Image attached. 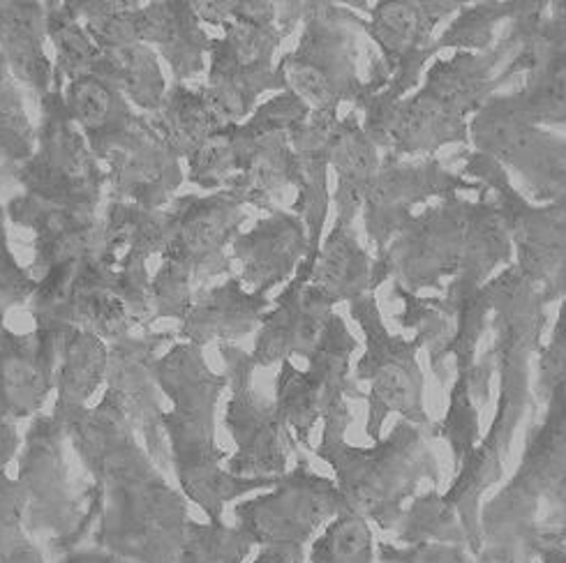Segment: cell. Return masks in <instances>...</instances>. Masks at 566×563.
I'll return each instance as SVG.
<instances>
[{
  "label": "cell",
  "instance_id": "obj_1",
  "mask_svg": "<svg viewBox=\"0 0 566 563\" xmlns=\"http://www.w3.org/2000/svg\"><path fill=\"white\" fill-rule=\"evenodd\" d=\"M63 425L93 478L99 506L93 548L133 563H174L190 524L188 499L153 463L116 393L107 389Z\"/></svg>",
  "mask_w": 566,
  "mask_h": 563
},
{
  "label": "cell",
  "instance_id": "obj_2",
  "mask_svg": "<svg viewBox=\"0 0 566 563\" xmlns=\"http://www.w3.org/2000/svg\"><path fill=\"white\" fill-rule=\"evenodd\" d=\"M488 285H491L493 294L491 326L495 332V344L491 351L500 376L495 416L485 437H481L476 448L455 469L451 488L442 495V501L453 510L462 529H465L468 550L474 559L483 552V497L504 476L506 457L527 406L532 404L536 408L530 393V363L532 355L542 349V338L548 323L542 294L518 273L516 264L493 275Z\"/></svg>",
  "mask_w": 566,
  "mask_h": 563
},
{
  "label": "cell",
  "instance_id": "obj_3",
  "mask_svg": "<svg viewBox=\"0 0 566 563\" xmlns=\"http://www.w3.org/2000/svg\"><path fill=\"white\" fill-rule=\"evenodd\" d=\"M153 374L163 397L171 402L163 429L178 490L188 501L211 522H220L227 503L273 488L277 478H239L224 469L229 455L216 442V412L227 376L211 370L203 349L176 342L158 355Z\"/></svg>",
  "mask_w": 566,
  "mask_h": 563
},
{
  "label": "cell",
  "instance_id": "obj_4",
  "mask_svg": "<svg viewBox=\"0 0 566 563\" xmlns=\"http://www.w3.org/2000/svg\"><path fill=\"white\" fill-rule=\"evenodd\" d=\"M566 520V389L546 400L544 418L527 432L521 465L481 506L483 552L476 563H532L542 535Z\"/></svg>",
  "mask_w": 566,
  "mask_h": 563
},
{
  "label": "cell",
  "instance_id": "obj_5",
  "mask_svg": "<svg viewBox=\"0 0 566 563\" xmlns=\"http://www.w3.org/2000/svg\"><path fill=\"white\" fill-rule=\"evenodd\" d=\"M349 423V404L331 412L313 453L336 474L345 510L364 516L381 531H396L419 485L423 480L440 485V463L430 446V427L398 421L370 448H358L347 442Z\"/></svg>",
  "mask_w": 566,
  "mask_h": 563
},
{
  "label": "cell",
  "instance_id": "obj_6",
  "mask_svg": "<svg viewBox=\"0 0 566 563\" xmlns=\"http://www.w3.org/2000/svg\"><path fill=\"white\" fill-rule=\"evenodd\" d=\"M65 444V425L51 414H40L25 429L19 448L17 482L25 501L23 531L29 539L49 535L54 556L91 541L99 516L93 490L84 495L74 490Z\"/></svg>",
  "mask_w": 566,
  "mask_h": 563
},
{
  "label": "cell",
  "instance_id": "obj_7",
  "mask_svg": "<svg viewBox=\"0 0 566 563\" xmlns=\"http://www.w3.org/2000/svg\"><path fill=\"white\" fill-rule=\"evenodd\" d=\"M285 33L277 25V8L269 0H234L222 35L211 38L209 76L203 93L224 125L252 116L266 91H287L285 70L273 63Z\"/></svg>",
  "mask_w": 566,
  "mask_h": 563
},
{
  "label": "cell",
  "instance_id": "obj_8",
  "mask_svg": "<svg viewBox=\"0 0 566 563\" xmlns=\"http://www.w3.org/2000/svg\"><path fill=\"white\" fill-rule=\"evenodd\" d=\"M366 19L340 3H307L303 33L294 51L280 59L287 91L311 111L358 109L366 79L358 74ZM366 33V31H364Z\"/></svg>",
  "mask_w": 566,
  "mask_h": 563
},
{
  "label": "cell",
  "instance_id": "obj_9",
  "mask_svg": "<svg viewBox=\"0 0 566 563\" xmlns=\"http://www.w3.org/2000/svg\"><path fill=\"white\" fill-rule=\"evenodd\" d=\"M462 173L474 178L493 194L516 268L542 294L544 305L566 298V209L555 203H534L509 181V173L481 152H462Z\"/></svg>",
  "mask_w": 566,
  "mask_h": 563
},
{
  "label": "cell",
  "instance_id": "obj_10",
  "mask_svg": "<svg viewBox=\"0 0 566 563\" xmlns=\"http://www.w3.org/2000/svg\"><path fill=\"white\" fill-rule=\"evenodd\" d=\"M12 176L23 194L51 206L97 213L99 201L107 194V171L70 118L61 88H51L40 97L33 156L14 167Z\"/></svg>",
  "mask_w": 566,
  "mask_h": 563
},
{
  "label": "cell",
  "instance_id": "obj_11",
  "mask_svg": "<svg viewBox=\"0 0 566 563\" xmlns=\"http://www.w3.org/2000/svg\"><path fill=\"white\" fill-rule=\"evenodd\" d=\"M354 321L361 326L366 338V351L356 363L354 381L368 383V439L379 442L386 418L398 414L419 427H430L432 421L426 412V376L419 365V349L423 340L415 336L405 340L402 336H391L384 326L375 294H366L349 302Z\"/></svg>",
  "mask_w": 566,
  "mask_h": 563
},
{
  "label": "cell",
  "instance_id": "obj_12",
  "mask_svg": "<svg viewBox=\"0 0 566 563\" xmlns=\"http://www.w3.org/2000/svg\"><path fill=\"white\" fill-rule=\"evenodd\" d=\"M474 201L449 196L421 215H411L379 254H375V291L386 279L409 294L444 291V279L460 273L468 249Z\"/></svg>",
  "mask_w": 566,
  "mask_h": 563
},
{
  "label": "cell",
  "instance_id": "obj_13",
  "mask_svg": "<svg viewBox=\"0 0 566 563\" xmlns=\"http://www.w3.org/2000/svg\"><path fill=\"white\" fill-rule=\"evenodd\" d=\"M307 111L311 109L292 91H282L256 107L248 120L229 125L237 176L227 190L234 192L243 206L273 213L285 192L296 188L290 132Z\"/></svg>",
  "mask_w": 566,
  "mask_h": 563
},
{
  "label": "cell",
  "instance_id": "obj_14",
  "mask_svg": "<svg viewBox=\"0 0 566 563\" xmlns=\"http://www.w3.org/2000/svg\"><path fill=\"white\" fill-rule=\"evenodd\" d=\"M356 347L358 342L345 319L333 315L319 344L307 358V370H298L292 361L280 363L273 404L280 421L294 434L298 448L313 450L311 437L315 425L338 406L349 404V397L366 400V393L349 374Z\"/></svg>",
  "mask_w": 566,
  "mask_h": 563
},
{
  "label": "cell",
  "instance_id": "obj_15",
  "mask_svg": "<svg viewBox=\"0 0 566 563\" xmlns=\"http://www.w3.org/2000/svg\"><path fill=\"white\" fill-rule=\"evenodd\" d=\"M470 144L481 156L516 171L530 201L566 209V135L527 123L506 105L504 95H493L470 120Z\"/></svg>",
  "mask_w": 566,
  "mask_h": 563
},
{
  "label": "cell",
  "instance_id": "obj_16",
  "mask_svg": "<svg viewBox=\"0 0 566 563\" xmlns=\"http://www.w3.org/2000/svg\"><path fill=\"white\" fill-rule=\"evenodd\" d=\"M227 389L224 427L234 439V455L227 457L224 469L239 478H280L287 474L290 457L301 448L290 427L280 421L275 404L252 386L254 363L248 351L234 344H220Z\"/></svg>",
  "mask_w": 566,
  "mask_h": 563
},
{
  "label": "cell",
  "instance_id": "obj_17",
  "mask_svg": "<svg viewBox=\"0 0 566 563\" xmlns=\"http://www.w3.org/2000/svg\"><path fill=\"white\" fill-rule=\"evenodd\" d=\"M114 262L105 254L51 268L29 300L35 328L86 330L107 344L133 336L135 323L112 291Z\"/></svg>",
  "mask_w": 566,
  "mask_h": 563
},
{
  "label": "cell",
  "instance_id": "obj_18",
  "mask_svg": "<svg viewBox=\"0 0 566 563\" xmlns=\"http://www.w3.org/2000/svg\"><path fill=\"white\" fill-rule=\"evenodd\" d=\"M345 510L338 485L319 476L305 453L296 455V467L280 476L264 495L239 501L237 527L248 533L254 548L298 545L305 548L333 518Z\"/></svg>",
  "mask_w": 566,
  "mask_h": 563
},
{
  "label": "cell",
  "instance_id": "obj_19",
  "mask_svg": "<svg viewBox=\"0 0 566 563\" xmlns=\"http://www.w3.org/2000/svg\"><path fill=\"white\" fill-rule=\"evenodd\" d=\"M86 141L99 164H105L112 201L163 211L186 183L181 158L153 130L144 114Z\"/></svg>",
  "mask_w": 566,
  "mask_h": 563
},
{
  "label": "cell",
  "instance_id": "obj_20",
  "mask_svg": "<svg viewBox=\"0 0 566 563\" xmlns=\"http://www.w3.org/2000/svg\"><path fill=\"white\" fill-rule=\"evenodd\" d=\"M518 49L504 65V76L525 72L521 91L504 95L506 105L527 123L566 130V23L551 17L548 8L511 21Z\"/></svg>",
  "mask_w": 566,
  "mask_h": 563
},
{
  "label": "cell",
  "instance_id": "obj_21",
  "mask_svg": "<svg viewBox=\"0 0 566 563\" xmlns=\"http://www.w3.org/2000/svg\"><path fill=\"white\" fill-rule=\"evenodd\" d=\"M465 3H432V0H384L366 3L370 14L364 31L379 46L377 65L384 88L373 93L381 99L398 102L415 91L426 72L432 46V31Z\"/></svg>",
  "mask_w": 566,
  "mask_h": 563
},
{
  "label": "cell",
  "instance_id": "obj_22",
  "mask_svg": "<svg viewBox=\"0 0 566 563\" xmlns=\"http://www.w3.org/2000/svg\"><path fill=\"white\" fill-rule=\"evenodd\" d=\"M169 241L163 262L188 273L195 287L206 279L231 273L227 247L248 220L243 201L229 190L176 196L169 206Z\"/></svg>",
  "mask_w": 566,
  "mask_h": 563
},
{
  "label": "cell",
  "instance_id": "obj_23",
  "mask_svg": "<svg viewBox=\"0 0 566 563\" xmlns=\"http://www.w3.org/2000/svg\"><path fill=\"white\" fill-rule=\"evenodd\" d=\"M485 188L449 171L442 160H398L381 152V164L364 199V229L375 254L391 243L398 229L415 215V206L428 199L460 196V192H483Z\"/></svg>",
  "mask_w": 566,
  "mask_h": 563
},
{
  "label": "cell",
  "instance_id": "obj_24",
  "mask_svg": "<svg viewBox=\"0 0 566 563\" xmlns=\"http://www.w3.org/2000/svg\"><path fill=\"white\" fill-rule=\"evenodd\" d=\"M174 332H153L144 336H127L109 344L107 389L116 393L123 412L135 427L139 442L160 471L171 467L169 446L163 429V393L158 389L153 365L158 361V351L171 342Z\"/></svg>",
  "mask_w": 566,
  "mask_h": 563
},
{
  "label": "cell",
  "instance_id": "obj_25",
  "mask_svg": "<svg viewBox=\"0 0 566 563\" xmlns=\"http://www.w3.org/2000/svg\"><path fill=\"white\" fill-rule=\"evenodd\" d=\"M338 111H307L290 132L296 156V199L292 213L303 222L307 236V254L290 279L296 287H305L315 270L319 247L324 243V224L328 217V146L331 132L338 123Z\"/></svg>",
  "mask_w": 566,
  "mask_h": 563
},
{
  "label": "cell",
  "instance_id": "obj_26",
  "mask_svg": "<svg viewBox=\"0 0 566 563\" xmlns=\"http://www.w3.org/2000/svg\"><path fill=\"white\" fill-rule=\"evenodd\" d=\"M61 332H14L0 323V425L33 421L54 393Z\"/></svg>",
  "mask_w": 566,
  "mask_h": 563
},
{
  "label": "cell",
  "instance_id": "obj_27",
  "mask_svg": "<svg viewBox=\"0 0 566 563\" xmlns=\"http://www.w3.org/2000/svg\"><path fill=\"white\" fill-rule=\"evenodd\" d=\"M6 215L35 236L31 273L44 275L51 268L105 254V224L97 213L51 206L35 196L17 194L6 206Z\"/></svg>",
  "mask_w": 566,
  "mask_h": 563
},
{
  "label": "cell",
  "instance_id": "obj_28",
  "mask_svg": "<svg viewBox=\"0 0 566 563\" xmlns=\"http://www.w3.org/2000/svg\"><path fill=\"white\" fill-rule=\"evenodd\" d=\"M336 300L326 296L319 287H296L287 282L285 291L275 298V307L269 310L256 328L254 347L250 358L254 368H271L294 355L311 358L319 344L324 330L336 315Z\"/></svg>",
  "mask_w": 566,
  "mask_h": 563
},
{
  "label": "cell",
  "instance_id": "obj_29",
  "mask_svg": "<svg viewBox=\"0 0 566 563\" xmlns=\"http://www.w3.org/2000/svg\"><path fill=\"white\" fill-rule=\"evenodd\" d=\"M307 254L303 222L292 211H273L256 220L250 232L231 243V264L241 268V285L248 291L269 294L290 282Z\"/></svg>",
  "mask_w": 566,
  "mask_h": 563
},
{
  "label": "cell",
  "instance_id": "obj_30",
  "mask_svg": "<svg viewBox=\"0 0 566 563\" xmlns=\"http://www.w3.org/2000/svg\"><path fill=\"white\" fill-rule=\"evenodd\" d=\"M269 294L248 291L239 277L211 289L195 291L188 315L178 321V338L203 349L206 344H234L260 328Z\"/></svg>",
  "mask_w": 566,
  "mask_h": 563
},
{
  "label": "cell",
  "instance_id": "obj_31",
  "mask_svg": "<svg viewBox=\"0 0 566 563\" xmlns=\"http://www.w3.org/2000/svg\"><path fill=\"white\" fill-rule=\"evenodd\" d=\"M142 42L169 65L176 84H186L206 70L211 38L203 31L190 0H156L142 3Z\"/></svg>",
  "mask_w": 566,
  "mask_h": 563
},
{
  "label": "cell",
  "instance_id": "obj_32",
  "mask_svg": "<svg viewBox=\"0 0 566 563\" xmlns=\"http://www.w3.org/2000/svg\"><path fill=\"white\" fill-rule=\"evenodd\" d=\"M328 158L338 183L331 196L336 203V224L354 226L381 164V150L366 137L358 111L352 109L345 118H338L331 132Z\"/></svg>",
  "mask_w": 566,
  "mask_h": 563
},
{
  "label": "cell",
  "instance_id": "obj_33",
  "mask_svg": "<svg viewBox=\"0 0 566 563\" xmlns=\"http://www.w3.org/2000/svg\"><path fill=\"white\" fill-rule=\"evenodd\" d=\"M44 44V3L0 0V54L14 82L29 84L40 97L54 88V61Z\"/></svg>",
  "mask_w": 566,
  "mask_h": 563
},
{
  "label": "cell",
  "instance_id": "obj_34",
  "mask_svg": "<svg viewBox=\"0 0 566 563\" xmlns=\"http://www.w3.org/2000/svg\"><path fill=\"white\" fill-rule=\"evenodd\" d=\"M107 368L109 344L105 340L86 330H63L54 381L56 402L51 416L63 423L67 416L91 406L93 395L107 381Z\"/></svg>",
  "mask_w": 566,
  "mask_h": 563
},
{
  "label": "cell",
  "instance_id": "obj_35",
  "mask_svg": "<svg viewBox=\"0 0 566 563\" xmlns=\"http://www.w3.org/2000/svg\"><path fill=\"white\" fill-rule=\"evenodd\" d=\"M375 259L358 243L356 229L333 224L319 247V257L307 285L319 287L338 305L375 294Z\"/></svg>",
  "mask_w": 566,
  "mask_h": 563
},
{
  "label": "cell",
  "instance_id": "obj_36",
  "mask_svg": "<svg viewBox=\"0 0 566 563\" xmlns=\"http://www.w3.org/2000/svg\"><path fill=\"white\" fill-rule=\"evenodd\" d=\"M148 123L181 158V162L190 160L220 127H224L213 111L209 97H206L203 86L190 88L188 84L176 82L167 91L160 109L148 116Z\"/></svg>",
  "mask_w": 566,
  "mask_h": 563
},
{
  "label": "cell",
  "instance_id": "obj_37",
  "mask_svg": "<svg viewBox=\"0 0 566 563\" xmlns=\"http://www.w3.org/2000/svg\"><path fill=\"white\" fill-rule=\"evenodd\" d=\"M93 74L114 84L144 116L156 114L169 91L160 56L144 42L102 49Z\"/></svg>",
  "mask_w": 566,
  "mask_h": 563
},
{
  "label": "cell",
  "instance_id": "obj_38",
  "mask_svg": "<svg viewBox=\"0 0 566 563\" xmlns=\"http://www.w3.org/2000/svg\"><path fill=\"white\" fill-rule=\"evenodd\" d=\"M105 252L114 262L118 257L150 259L163 254L169 241V213L167 209L153 211L127 201H112L105 217Z\"/></svg>",
  "mask_w": 566,
  "mask_h": 563
},
{
  "label": "cell",
  "instance_id": "obj_39",
  "mask_svg": "<svg viewBox=\"0 0 566 563\" xmlns=\"http://www.w3.org/2000/svg\"><path fill=\"white\" fill-rule=\"evenodd\" d=\"M513 245L504 229L502 215L495 201L483 190L472 206V220L468 232V249L462 259L460 273L455 275L462 282L474 287H483L500 266H511Z\"/></svg>",
  "mask_w": 566,
  "mask_h": 563
},
{
  "label": "cell",
  "instance_id": "obj_40",
  "mask_svg": "<svg viewBox=\"0 0 566 563\" xmlns=\"http://www.w3.org/2000/svg\"><path fill=\"white\" fill-rule=\"evenodd\" d=\"M63 102L70 118L86 139L97 137L135 118V107L125 95L97 74H84L63 86Z\"/></svg>",
  "mask_w": 566,
  "mask_h": 563
},
{
  "label": "cell",
  "instance_id": "obj_41",
  "mask_svg": "<svg viewBox=\"0 0 566 563\" xmlns=\"http://www.w3.org/2000/svg\"><path fill=\"white\" fill-rule=\"evenodd\" d=\"M548 3H465L460 14L447 25V31L432 40L430 56H437L444 49L453 51H472L481 54L493 46L495 31L502 21H516L534 12L546 10Z\"/></svg>",
  "mask_w": 566,
  "mask_h": 563
},
{
  "label": "cell",
  "instance_id": "obj_42",
  "mask_svg": "<svg viewBox=\"0 0 566 563\" xmlns=\"http://www.w3.org/2000/svg\"><path fill=\"white\" fill-rule=\"evenodd\" d=\"M44 25L46 40L56 51L54 59V88H61L80 79L84 74H93L99 61V49L65 3H44Z\"/></svg>",
  "mask_w": 566,
  "mask_h": 563
},
{
  "label": "cell",
  "instance_id": "obj_43",
  "mask_svg": "<svg viewBox=\"0 0 566 563\" xmlns=\"http://www.w3.org/2000/svg\"><path fill=\"white\" fill-rule=\"evenodd\" d=\"M394 533V543L398 545L442 543L468 548L465 529H462L458 516L442 501V495L437 490H428L426 495L411 499Z\"/></svg>",
  "mask_w": 566,
  "mask_h": 563
},
{
  "label": "cell",
  "instance_id": "obj_44",
  "mask_svg": "<svg viewBox=\"0 0 566 563\" xmlns=\"http://www.w3.org/2000/svg\"><path fill=\"white\" fill-rule=\"evenodd\" d=\"M377 541L373 524L352 510L333 518L311 543L307 563H375Z\"/></svg>",
  "mask_w": 566,
  "mask_h": 563
},
{
  "label": "cell",
  "instance_id": "obj_45",
  "mask_svg": "<svg viewBox=\"0 0 566 563\" xmlns=\"http://www.w3.org/2000/svg\"><path fill=\"white\" fill-rule=\"evenodd\" d=\"M65 6L84 23L99 51L142 42L139 0H74Z\"/></svg>",
  "mask_w": 566,
  "mask_h": 563
},
{
  "label": "cell",
  "instance_id": "obj_46",
  "mask_svg": "<svg viewBox=\"0 0 566 563\" xmlns=\"http://www.w3.org/2000/svg\"><path fill=\"white\" fill-rule=\"evenodd\" d=\"M254 543L237 524L190 520L186 539L174 563H243Z\"/></svg>",
  "mask_w": 566,
  "mask_h": 563
},
{
  "label": "cell",
  "instance_id": "obj_47",
  "mask_svg": "<svg viewBox=\"0 0 566 563\" xmlns=\"http://www.w3.org/2000/svg\"><path fill=\"white\" fill-rule=\"evenodd\" d=\"M35 125L23 107L17 82L0 84V164L19 167L33 156Z\"/></svg>",
  "mask_w": 566,
  "mask_h": 563
},
{
  "label": "cell",
  "instance_id": "obj_48",
  "mask_svg": "<svg viewBox=\"0 0 566 563\" xmlns=\"http://www.w3.org/2000/svg\"><path fill=\"white\" fill-rule=\"evenodd\" d=\"M188 171L186 181L206 190L220 192L227 190L237 176L234 144H231V127L224 125L206 141L190 160H186Z\"/></svg>",
  "mask_w": 566,
  "mask_h": 563
},
{
  "label": "cell",
  "instance_id": "obj_49",
  "mask_svg": "<svg viewBox=\"0 0 566 563\" xmlns=\"http://www.w3.org/2000/svg\"><path fill=\"white\" fill-rule=\"evenodd\" d=\"M114 296L130 315L135 328L148 330L153 323V305H150V275L148 262L139 257H118L114 259Z\"/></svg>",
  "mask_w": 566,
  "mask_h": 563
},
{
  "label": "cell",
  "instance_id": "obj_50",
  "mask_svg": "<svg viewBox=\"0 0 566 563\" xmlns=\"http://www.w3.org/2000/svg\"><path fill=\"white\" fill-rule=\"evenodd\" d=\"M195 298V282L188 273L176 268L169 262H163L158 273L150 277V305L153 321L176 319L181 321Z\"/></svg>",
  "mask_w": 566,
  "mask_h": 563
},
{
  "label": "cell",
  "instance_id": "obj_51",
  "mask_svg": "<svg viewBox=\"0 0 566 563\" xmlns=\"http://www.w3.org/2000/svg\"><path fill=\"white\" fill-rule=\"evenodd\" d=\"M38 289V279L29 268L19 266L8 241V215L0 206V317L12 307L29 305Z\"/></svg>",
  "mask_w": 566,
  "mask_h": 563
},
{
  "label": "cell",
  "instance_id": "obj_52",
  "mask_svg": "<svg viewBox=\"0 0 566 563\" xmlns=\"http://www.w3.org/2000/svg\"><path fill=\"white\" fill-rule=\"evenodd\" d=\"M536 372V402L546 404L553 391L566 389V298L559 305V315L551 332V342L538 349Z\"/></svg>",
  "mask_w": 566,
  "mask_h": 563
},
{
  "label": "cell",
  "instance_id": "obj_53",
  "mask_svg": "<svg viewBox=\"0 0 566 563\" xmlns=\"http://www.w3.org/2000/svg\"><path fill=\"white\" fill-rule=\"evenodd\" d=\"M377 559L381 563H476V559L460 545L421 543L398 545L394 541L377 543Z\"/></svg>",
  "mask_w": 566,
  "mask_h": 563
},
{
  "label": "cell",
  "instance_id": "obj_54",
  "mask_svg": "<svg viewBox=\"0 0 566 563\" xmlns=\"http://www.w3.org/2000/svg\"><path fill=\"white\" fill-rule=\"evenodd\" d=\"M23 492L17 478L10 474H0V554L17 548L23 539H29L23 531Z\"/></svg>",
  "mask_w": 566,
  "mask_h": 563
},
{
  "label": "cell",
  "instance_id": "obj_55",
  "mask_svg": "<svg viewBox=\"0 0 566 563\" xmlns=\"http://www.w3.org/2000/svg\"><path fill=\"white\" fill-rule=\"evenodd\" d=\"M56 563H133L99 548H76L56 556Z\"/></svg>",
  "mask_w": 566,
  "mask_h": 563
},
{
  "label": "cell",
  "instance_id": "obj_56",
  "mask_svg": "<svg viewBox=\"0 0 566 563\" xmlns=\"http://www.w3.org/2000/svg\"><path fill=\"white\" fill-rule=\"evenodd\" d=\"M252 563H307L305 548L298 545H266Z\"/></svg>",
  "mask_w": 566,
  "mask_h": 563
},
{
  "label": "cell",
  "instance_id": "obj_57",
  "mask_svg": "<svg viewBox=\"0 0 566 563\" xmlns=\"http://www.w3.org/2000/svg\"><path fill=\"white\" fill-rule=\"evenodd\" d=\"M21 437L17 425H0V474H8V467L19 455Z\"/></svg>",
  "mask_w": 566,
  "mask_h": 563
},
{
  "label": "cell",
  "instance_id": "obj_58",
  "mask_svg": "<svg viewBox=\"0 0 566 563\" xmlns=\"http://www.w3.org/2000/svg\"><path fill=\"white\" fill-rule=\"evenodd\" d=\"M0 563H46V559L33 539H23L17 548L0 556Z\"/></svg>",
  "mask_w": 566,
  "mask_h": 563
},
{
  "label": "cell",
  "instance_id": "obj_59",
  "mask_svg": "<svg viewBox=\"0 0 566 563\" xmlns=\"http://www.w3.org/2000/svg\"><path fill=\"white\" fill-rule=\"evenodd\" d=\"M495 563H513V561H495ZM532 563H566V552L555 545H538L532 554Z\"/></svg>",
  "mask_w": 566,
  "mask_h": 563
},
{
  "label": "cell",
  "instance_id": "obj_60",
  "mask_svg": "<svg viewBox=\"0 0 566 563\" xmlns=\"http://www.w3.org/2000/svg\"><path fill=\"white\" fill-rule=\"evenodd\" d=\"M538 545H555V548H559V550L566 552V520H564V524H562L559 529H555V531L542 535V541L536 543V548H538ZM536 548H534V550H536ZM532 554H534V552H532Z\"/></svg>",
  "mask_w": 566,
  "mask_h": 563
},
{
  "label": "cell",
  "instance_id": "obj_61",
  "mask_svg": "<svg viewBox=\"0 0 566 563\" xmlns=\"http://www.w3.org/2000/svg\"><path fill=\"white\" fill-rule=\"evenodd\" d=\"M548 14L566 23V0L564 3H548Z\"/></svg>",
  "mask_w": 566,
  "mask_h": 563
},
{
  "label": "cell",
  "instance_id": "obj_62",
  "mask_svg": "<svg viewBox=\"0 0 566 563\" xmlns=\"http://www.w3.org/2000/svg\"><path fill=\"white\" fill-rule=\"evenodd\" d=\"M12 79H14V76L10 74V67H8L6 59H3V54H0V84H8Z\"/></svg>",
  "mask_w": 566,
  "mask_h": 563
},
{
  "label": "cell",
  "instance_id": "obj_63",
  "mask_svg": "<svg viewBox=\"0 0 566 563\" xmlns=\"http://www.w3.org/2000/svg\"><path fill=\"white\" fill-rule=\"evenodd\" d=\"M0 556H3V554H0Z\"/></svg>",
  "mask_w": 566,
  "mask_h": 563
}]
</instances>
